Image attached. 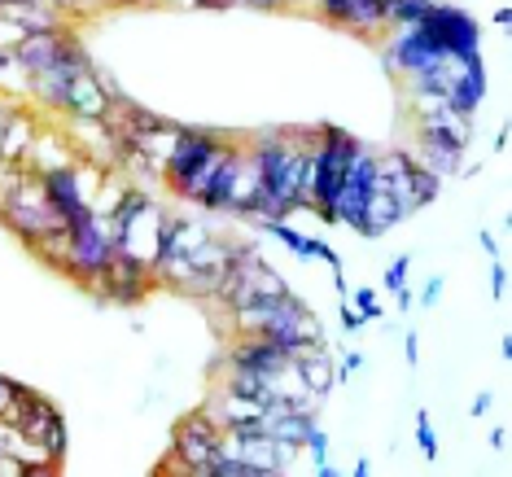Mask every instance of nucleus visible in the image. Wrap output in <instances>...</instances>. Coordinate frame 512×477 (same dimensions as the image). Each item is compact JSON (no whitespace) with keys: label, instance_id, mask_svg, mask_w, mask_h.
<instances>
[{"label":"nucleus","instance_id":"obj_28","mask_svg":"<svg viewBox=\"0 0 512 477\" xmlns=\"http://www.w3.org/2000/svg\"><path fill=\"white\" fill-rule=\"evenodd\" d=\"M403 355H407V364H412V368L421 364V337H416V333L403 337Z\"/></svg>","mask_w":512,"mask_h":477},{"label":"nucleus","instance_id":"obj_36","mask_svg":"<svg viewBox=\"0 0 512 477\" xmlns=\"http://www.w3.org/2000/svg\"><path fill=\"white\" fill-rule=\"evenodd\" d=\"M351 473H355V477H368V473H372V460H355Z\"/></svg>","mask_w":512,"mask_h":477},{"label":"nucleus","instance_id":"obj_13","mask_svg":"<svg viewBox=\"0 0 512 477\" xmlns=\"http://www.w3.org/2000/svg\"><path fill=\"white\" fill-rule=\"evenodd\" d=\"M294 364H298V377L307 381V390L316 394V399H329L333 386L342 377H337V359L329 355V346H307V351H298L294 355Z\"/></svg>","mask_w":512,"mask_h":477},{"label":"nucleus","instance_id":"obj_4","mask_svg":"<svg viewBox=\"0 0 512 477\" xmlns=\"http://www.w3.org/2000/svg\"><path fill=\"white\" fill-rule=\"evenodd\" d=\"M0 224L14 228L27 246H36L40 237H49L53 228H62V219H57V211H53V202H49V193H44L36 171L18 167L14 184L0 193Z\"/></svg>","mask_w":512,"mask_h":477},{"label":"nucleus","instance_id":"obj_21","mask_svg":"<svg viewBox=\"0 0 512 477\" xmlns=\"http://www.w3.org/2000/svg\"><path fill=\"white\" fill-rule=\"evenodd\" d=\"M337 320H342V333H351V337L364 329V316H359V311L346 298H337Z\"/></svg>","mask_w":512,"mask_h":477},{"label":"nucleus","instance_id":"obj_24","mask_svg":"<svg viewBox=\"0 0 512 477\" xmlns=\"http://www.w3.org/2000/svg\"><path fill=\"white\" fill-rule=\"evenodd\" d=\"M368 364V359H364V351H346L342 359H337V377H351V372H359V368H364Z\"/></svg>","mask_w":512,"mask_h":477},{"label":"nucleus","instance_id":"obj_11","mask_svg":"<svg viewBox=\"0 0 512 477\" xmlns=\"http://www.w3.org/2000/svg\"><path fill=\"white\" fill-rule=\"evenodd\" d=\"M316 5L333 27L355 31V36H381L390 27L386 0H316Z\"/></svg>","mask_w":512,"mask_h":477},{"label":"nucleus","instance_id":"obj_16","mask_svg":"<svg viewBox=\"0 0 512 477\" xmlns=\"http://www.w3.org/2000/svg\"><path fill=\"white\" fill-rule=\"evenodd\" d=\"M438 0H386V18L390 27H416Z\"/></svg>","mask_w":512,"mask_h":477},{"label":"nucleus","instance_id":"obj_6","mask_svg":"<svg viewBox=\"0 0 512 477\" xmlns=\"http://www.w3.org/2000/svg\"><path fill=\"white\" fill-rule=\"evenodd\" d=\"M114 259V241H110V224L106 215H92L84 219L79 228H66V259H62V272L79 285H97L106 276V267Z\"/></svg>","mask_w":512,"mask_h":477},{"label":"nucleus","instance_id":"obj_12","mask_svg":"<svg viewBox=\"0 0 512 477\" xmlns=\"http://www.w3.org/2000/svg\"><path fill=\"white\" fill-rule=\"evenodd\" d=\"M224 364L263 372V377H276V372H285L289 364H294V355H289L285 346H276L272 337H263V333H237V342H232Z\"/></svg>","mask_w":512,"mask_h":477},{"label":"nucleus","instance_id":"obj_32","mask_svg":"<svg viewBox=\"0 0 512 477\" xmlns=\"http://www.w3.org/2000/svg\"><path fill=\"white\" fill-rule=\"evenodd\" d=\"M477 241H482V250L491 254V259H499V246H495V237H491V232H477Z\"/></svg>","mask_w":512,"mask_h":477},{"label":"nucleus","instance_id":"obj_17","mask_svg":"<svg viewBox=\"0 0 512 477\" xmlns=\"http://www.w3.org/2000/svg\"><path fill=\"white\" fill-rule=\"evenodd\" d=\"M351 307L364 316V324H381V320H386V307H381V298H377V289H372V285L351 289Z\"/></svg>","mask_w":512,"mask_h":477},{"label":"nucleus","instance_id":"obj_34","mask_svg":"<svg viewBox=\"0 0 512 477\" xmlns=\"http://www.w3.org/2000/svg\"><path fill=\"white\" fill-rule=\"evenodd\" d=\"M508 22H512V9L499 5V9H495V27H508Z\"/></svg>","mask_w":512,"mask_h":477},{"label":"nucleus","instance_id":"obj_31","mask_svg":"<svg viewBox=\"0 0 512 477\" xmlns=\"http://www.w3.org/2000/svg\"><path fill=\"white\" fill-rule=\"evenodd\" d=\"M197 9H237L241 0H193Z\"/></svg>","mask_w":512,"mask_h":477},{"label":"nucleus","instance_id":"obj_20","mask_svg":"<svg viewBox=\"0 0 512 477\" xmlns=\"http://www.w3.org/2000/svg\"><path fill=\"white\" fill-rule=\"evenodd\" d=\"M302 451H307L311 460H329V434L320 429V421L307 429V438H302Z\"/></svg>","mask_w":512,"mask_h":477},{"label":"nucleus","instance_id":"obj_29","mask_svg":"<svg viewBox=\"0 0 512 477\" xmlns=\"http://www.w3.org/2000/svg\"><path fill=\"white\" fill-rule=\"evenodd\" d=\"M491 403H495L491 390H482V394H477V399L469 403V416H486V412H491Z\"/></svg>","mask_w":512,"mask_h":477},{"label":"nucleus","instance_id":"obj_30","mask_svg":"<svg viewBox=\"0 0 512 477\" xmlns=\"http://www.w3.org/2000/svg\"><path fill=\"white\" fill-rule=\"evenodd\" d=\"M14 101H9V97H0V136H5V127H9V119H14Z\"/></svg>","mask_w":512,"mask_h":477},{"label":"nucleus","instance_id":"obj_25","mask_svg":"<svg viewBox=\"0 0 512 477\" xmlns=\"http://www.w3.org/2000/svg\"><path fill=\"white\" fill-rule=\"evenodd\" d=\"M442 298V276H434V281H425V289L416 294V307H438Z\"/></svg>","mask_w":512,"mask_h":477},{"label":"nucleus","instance_id":"obj_23","mask_svg":"<svg viewBox=\"0 0 512 477\" xmlns=\"http://www.w3.org/2000/svg\"><path fill=\"white\" fill-rule=\"evenodd\" d=\"M491 298L495 302L508 298V267H504V259H495V267H491Z\"/></svg>","mask_w":512,"mask_h":477},{"label":"nucleus","instance_id":"obj_26","mask_svg":"<svg viewBox=\"0 0 512 477\" xmlns=\"http://www.w3.org/2000/svg\"><path fill=\"white\" fill-rule=\"evenodd\" d=\"M0 477H27V464L14 451H0Z\"/></svg>","mask_w":512,"mask_h":477},{"label":"nucleus","instance_id":"obj_2","mask_svg":"<svg viewBox=\"0 0 512 477\" xmlns=\"http://www.w3.org/2000/svg\"><path fill=\"white\" fill-rule=\"evenodd\" d=\"M364 141L351 136L337 123L316 127V167H311V189H307V211H316L320 224L337 228V189L346 180V167L364 154Z\"/></svg>","mask_w":512,"mask_h":477},{"label":"nucleus","instance_id":"obj_7","mask_svg":"<svg viewBox=\"0 0 512 477\" xmlns=\"http://www.w3.org/2000/svg\"><path fill=\"white\" fill-rule=\"evenodd\" d=\"M219 451H224V429H219L206 412H193L184 416L171 434V464L167 473H189V477H202V469L211 464Z\"/></svg>","mask_w":512,"mask_h":477},{"label":"nucleus","instance_id":"obj_15","mask_svg":"<svg viewBox=\"0 0 512 477\" xmlns=\"http://www.w3.org/2000/svg\"><path fill=\"white\" fill-rule=\"evenodd\" d=\"M36 119H31L27 110H14V119H9V127H5V136H0V158L5 162H18L22 167V158H27V149H31V141H36Z\"/></svg>","mask_w":512,"mask_h":477},{"label":"nucleus","instance_id":"obj_33","mask_svg":"<svg viewBox=\"0 0 512 477\" xmlns=\"http://www.w3.org/2000/svg\"><path fill=\"white\" fill-rule=\"evenodd\" d=\"M491 447H495V451H504V447H508V425H499L495 434H491Z\"/></svg>","mask_w":512,"mask_h":477},{"label":"nucleus","instance_id":"obj_14","mask_svg":"<svg viewBox=\"0 0 512 477\" xmlns=\"http://www.w3.org/2000/svg\"><path fill=\"white\" fill-rule=\"evenodd\" d=\"M482 101H486V62L482 57H473V62L460 71L456 88L447 92V106L456 114H464V119H473V114L482 110Z\"/></svg>","mask_w":512,"mask_h":477},{"label":"nucleus","instance_id":"obj_22","mask_svg":"<svg viewBox=\"0 0 512 477\" xmlns=\"http://www.w3.org/2000/svg\"><path fill=\"white\" fill-rule=\"evenodd\" d=\"M18 381H9V377H0V421H9V412H14V399H18Z\"/></svg>","mask_w":512,"mask_h":477},{"label":"nucleus","instance_id":"obj_35","mask_svg":"<svg viewBox=\"0 0 512 477\" xmlns=\"http://www.w3.org/2000/svg\"><path fill=\"white\" fill-rule=\"evenodd\" d=\"M504 149H508V127H499L495 132V154H504Z\"/></svg>","mask_w":512,"mask_h":477},{"label":"nucleus","instance_id":"obj_5","mask_svg":"<svg viewBox=\"0 0 512 477\" xmlns=\"http://www.w3.org/2000/svg\"><path fill=\"white\" fill-rule=\"evenodd\" d=\"M377 184H386L399 202L403 215L425 211L429 202H438L442 193V176L425 167L412 149H390V154H377Z\"/></svg>","mask_w":512,"mask_h":477},{"label":"nucleus","instance_id":"obj_19","mask_svg":"<svg viewBox=\"0 0 512 477\" xmlns=\"http://www.w3.org/2000/svg\"><path fill=\"white\" fill-rule=\"evenodd\" d=\"M407 276H412V254H399V259L386 267V289H394V294H399V289L412 285Z\"/></svg>","mask_w":512,"mask_h":477},{"label":"nucleus","instance_id":"obj_37","mask_svg":"<svg viewBox=\"0 0 512 477\" xmlns=\"http://www.w3.org/2000/svg\"><path fill=\"white\" fill-rule=\"evenodd\" d=\"M114 5H132V0H114Z\"/></svg>","mask_w":512,"mask_h":477},{"label":"nucleus","instance_id":"obj_10","mask_svg":"<svg viewBox=\"0 0 512 477\" xmlns=\"http://www.w3.org/2000/svg\"><path fill=\"white\" fill-rule=\"evenodd\" d=\"M372 184H377V149H364V154L346 167V180H342V189H337V224L359 232Z\"/></svg>","mask_w":512,"mask_h":477},{"label":"nucleus","instance_id":"obj_9","mask_svg":"<svg viewBox=\"0 0 512 477\" xmlns=\"http://www.w3.org/2000/svg\"><path fill=\"white\" fill-rule=\"evenodd\" d=\"M429 40H434L438 53H451V57H469V53H482V22L473 14H464L460 5H438L416 22Z\"/></svg>","mask_w":512,"mask_h":477},{"label":"nucleus","instance_id":"obj_27","mask_svg":"<svg viewBox=\"0 0 512 477\" xmlns=\"http://www.w3.org/2000/svg\"><path fill=\"white\" fill-rule=\"evenodd\" d=\"M5 79H22V71H18V62H14V53H9V44L0 49V84Z\"/></svg>","mask_w":512,"mask_h":477},{"label":"nucleus","instance_id":"obj_3","mask_svg":"<svg viewBox=\"0 0 512 477\" xmlns=\"http://www.w3.org/2000/svg\"><path fill=\"white\" fill-rule=\"evenodd\" d=\"M224 145H228V136H219V132H206V127H180L176 145H171L167 162H162V180H167V189L176 193L180 202H193L197 189L211 180Z\"/></svg>","mask_w":512,"mask_h":477},{"label":"nucleus","instance_id":"obj_1","mask_svg":"<svg viewBox=\"0 0 512 477\" xmlns=\"http://www.w3.org/2000/svg\"><path fill=\"white\" fill-rule=\"evenodd\" d=\"M254 162V197L246 219H289L307 211L311 167H316V132H263L246 145Z\"/></svg>","mask_w":512,"mask_h":477},{"label":"nucleus","instance_id":"obj_8","mask_svg":"<svg viewBox=\"0 0 512 477\" xmlns=\"http://www.w3.org/2000/svg\"><path fill=\"white\" fill-rule=\"evenodd\" d=\"M9 425H14L22 438L40 442V447L49 451V460H57V464L66 460V416L57 412V407L44 399V394L18 390L14 412H9Z\"/></svg>","mask_w":512,"mask_h":477},{"label":"nucleus","instance_id":"obj_18","mask_svg":"<svg viewBox=\"0 0 512 477\" xmlns=\"http://www.w3.org/2000/svg\"><path fill=\"white\" fill-rule=\"evenodd\" d=\"M416 442H421V456L425 460H438V434H434L429 412H416Z\"/></svg>","mask_w":512,"mask_h":477}]
</instances>
